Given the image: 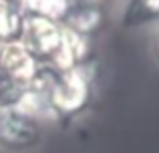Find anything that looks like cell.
I'll return each instance as SVG.
<instances>
[{
	"label": "cell",
	"instance_id": "obj_1",
	"mask_svg": "<svg viewBox=\"0 0 159 153\" xmlns=\"http://www.w3.org/2000/svg\"><path fill=\"white\" fill-rule=\"evenodd\" d=\"M93 77L95 75L91 69V59L79 69L58 73L48 95L57 119L75 117L89 105L91 93H93Z\"/></svg>",
	"mask_w": 159,
	"mask_h": 153
},
{
	"label": "cell",
	"instance_id": "obj_2",
	"mask_svg": "<svg viewBox=\"0 0 159 153\" xmlns=\"http://www.w3.org/2000/svg\"><path fill=\"white\" fill-rule=\"evenodd\" d=\"M43 123L20 107L0 109V149L24 153L40 145Z\"/></svg>",
	"mask_w": 159,
	"mask_h": 153
},
{
	"label": "cell",
	"instance_id": "obj_3",
	"mask_svg": "<svg viewBox=\"0 0 159 153\" xmlns=\"http://www.w3.org/2000/svg\"><path fill=\"white\" fill-rule=\"evenodd\" d=\"M62 22L39 14H26L20 43L36 56L43 65H48L62 40Z\"/></svg>",
	"mask_w": 159,
	"mask_h": 153
},
{
	"label": "cell",
	"instance_id": "obj_4",
	"mask_svg": "<svg viewBox=\"0 0 159 153\" xmlns=\"http://www.w3.org/2000/svg\"><path fill=\"white\" fill-rule=\"evenodd\" d=\"M40 63L20 40L16 43H6L0 44V71L22 87H26L36 75H39Z\"/></svg>",
	"mask_w": 159,
	"mask_h": 153
},
{
	"label": "cell",
	"instance_id": "obj_5",
	"mask_svg": "<svg viewBox=\"0 0 159 153\" xmlns=\"http://www.w3.org/2000/svg\"><path fill=\"white\" fill-rule=\"evenodd\" d=\"M89 55H91V38H85V36L77 34V32L65 26L62 40L48 65L52 69H57L58 73L73 71V69H79L81 65H85L89 61Z\"/></svg>",
	"mask_w": 159,
	"mask_h": 153
},
{
	"label": "cell",
	"instance_id": "obj_6",
	"mask_svg": "<svg viewBox=\"0 0 159 153\" xmlns=\"http://www.w3.org/2000/svg\"><path fill=\"white\" fill-rule=\"evenodd\" d=\"M62 24L66 28H70L73 32L85 36V38H93L105 24V8L103 6H70Z\"/></svg>",
	"mask_w": 159,
	"mask_h": 153
},
{
	"label": "cell",
	"instance_id": "obj_7",
	"mask_svg": "<svg viewBox=\"0 0 159 153\" xmlns=\"http://www.w3.org/2000/svg\"><path fill=\"white\" fill-rule=\"evenodd\" d=\"M24 16H26L24 12L16 10L12 6H6V4H0V44L20 40Z\"/></svg>",
	"mask_w": 159,
	"mask_h": 153
},
{
	"label": "cell",
	"instance_id": "obj_8",
	"mask_svg": "<svg viewBox=\"0 0 159 153\" xmlns=\"http://www.w3.org/2000/svg\"><path fill=\"white\" fill-rule=\"evenodd\" d=\"M70 10L69 0H26V14H39L62 22Z\"/></svg>",
	"mask_w": 159,
	"mask_h": 153
},
{
	"label": "cell",
	"instance_id": "obj_9",
	"mask_svg": "<svg viewBox=\"0 0 159 153\" xmlns=\"http://www.w3.org/2000/svg\"><path fill=\"white\" fill-rule=\"evenodd\" d=\"M22 95H24V87L0 71V109L18 107L20 101H22Z\"/></svg>",
	"mask_w": 159,
	"mask_h": 153
},
{
	"label": "cell",
	"instance_id": "obj_10",
	"mask_svg": "<svg viewBox=\"0 0 159 153\" xmlns=\"http://www.w3.org/2000/svg\"><path fill=\"white\" fill-rule=\"evenodd\" d=\"M70 6H103L107 0H69Z\"/></svg>",
	"mask_w": 159,
	"mask_h": 153
},
{
	"label": "cell",
	"instance_id": "obj_11",
	"mask_svg": "<svg viewBox=\"0 0 159 153\" xmlns=\"http://www.w3.org/2000/svg\"><path fill=\"white\" fill-rule=\"evenodd\" d=\"M0 4L12 6V8H16V10H20V12L26 14V0H0Z\"/></svg>",
	"mask_w": 159,
	"mask_h": 153
},
{
	"label": "cell",
	"instance_id": "obj_12",
	"mask_svg": "<svg viewBox=\"0 0 159 153\" xmlns=\"http://www.w3.org/2000/svg\"><path fill=\"white\" fill-rule=\"evenodd\" d=\"M155 52H157V56H159V34H157V40H155Z\"/></svg>",
	"mask_w": 159,
	"mask_h": 153
}]
</instances>
